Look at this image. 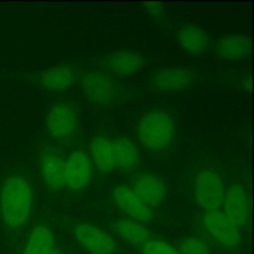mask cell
Returning a JSON list of instances; mask_svg holds the SVG:
<instances>
[{"label": "cell", "instance_id": "obj_8", "mask_svg": "<svg viewBox=\"0 0 254 254\" xmlns=\"http://www.w3.org/2000/svg\"><path fill=\"white\" fill-rule=\"evenodd\" d=\"M112 200L114 205L123 211L126 215L130 216L136 221H151L154 218V212L150 207L145 205L130 188L121 185L117 186L112 191Z\"/></svg>", "mask_w": 254, "mask_h": 254}, {"label": "cell", "instance_id": "obj_21", "mask_svg": "<svg viewBox=\"0 0 254 254\" xmlns=\"http://www.w3.org/2000/svg\"><path fill=\"white\" fill-rule=\"evenodd\" d=\"M54 246V236L46 226H37L32 230L24 254H47Z\"/></svg>", "mask_w": 254, "mask_h": 254}, {"label": "cell", "instance_id": "obj_11", "mask_svg": "<svg viewBox=\"0 0 254 254\" xmlns=\"http://www.w3.org/2000/svg\"><path fill=\"white\" fill-rule=\"evenodd\" d=\"M131 190L148 207H155L160 205L166 196L165 184L154 174L139 175L134 180Z\"/></svg>", "mask_w": 254, "mask_h": 254}, {"label": "cell", "instance_id": "obj_5", "mask_svg": "<svg viewBox=\"0 0 254 254\" xmlns=\"http://www.w3.org/2000/svg\"><path fill=\"white\" fill-rule=\"evenodd\" d=\"M73 235L82 248L92 254H114L117 245L111 236L91 223L79 222L74 226Z\"/></svg>", "mask_w": 254, "mask_h": 254}, {"label": "cell", "instance_id": "obj_16", "mask_svg": "<svg viewBox=\"0 0 254 254\" xmlns=\"http://www.w3.org/2000/svg\"><path fill=\"white\" fill-rule=\"evenodd\" d=\"M76 79L74 69L69 66H55L42 72L41 86L49 92H59L69 88Z\"/></svg>", "mask_w": 254, "mask_h": 254}, {"label": "cell", "instance_id": "obj_18", "mask_svg": "<svg viewBox=\"0 0 254 254\" xmlns=\"http://www.w3.org/2000/svg\"><path fill=\"white\" fill-rule=\"evenodd\" d=\"M178 41L185 51L190 54H202L208 49L210 39L205 30L197 26H185L179 31Z\"/></svg>", "mask_w": 254, "mask_h": 254}, {"label": "cell", "instance_id": "obj_15", "mask_svg": "<svg viewBox=\"0 0 254 254\" xmlns=\"http://www.w3.org/2000/svg\"><path fill=\"white\" fill-rule=\"evenodd\" d=\"M41 173L44 181L51 190H60L64 185V163L55 153L42 154Z\"/></svg>", "mask_w": 254, "mask_h": 254}, {"label": "cell", "instance_id": "obj_23", "mask_svg": "<svg viewBox=\"0 0 254 254\" xmlns=\"http://www.w3.org/2000/svg\"><path fill=\"white\" fill-rule=\"evenodd\" d=\"M143 254H179V252L168 243L150 240L143 246Z\"/></svg>", "mask_w": 254, "mask_h": 254}, {"label": "cell", "instance_id": "obj_6", "mask_svg": "<svg viewBox=\"0 0 254 254\" xmlns=\"http://www.w3.org/2000/svg\"><path fill=\"white\" fill-rule=\"evenodd\" d=\"M46 126L52 136L59 139H67L77 131L78 118L71 107L57 103L52 106L49 111Z\"/></svg>", "mask_w": 254, "mask_h": 254}, {"label": "cell", "instance_id": "obj_1", "mask_svg": "<svg viewBox=\"0 0 254 254\" xmlns=\"http://www.w3.org/2000/svg\"><path fill=\"white\" fill-rule=\"evenodd\" d=\"M31 189L21 176L6 179L0 192V212L5 225L19 228L27 220L31 211Z\"/></svg>", "mask_w": 254, "mask_h": 254}, {"label": "cell", "instance_id": "obj_14", "mask_svg": "<svg viewBox=\"0 0 254 254\" xmlns=\"http://www.w3.org/2000/svg\"><path fill=\"white\" fill-rule=\"evenodd\" d=\"M143 57L134 51H116L108 55L104 61L107 68L116 74H131L143 66Z\"/></svg>", "mask_w": 254, "mask_h": 254}, {"label": "cell", "instance_id": "obj_9", "mask_svg": "<svg viewBox=\"0 0 254 254\" xmlns=\"http://www.w3.org/2000/svg\"><path fill=\"white\" fill-rule=\"evenodd\" d=\"M223 213L226 217L235 223L238 228L245 227L250 218V203L246 191L241 185H232L225 192L223 198Z\"/></svg>", "mask_w": 254, "mask_h": 254}, {"label": "cell", "instance_id": "obj_12", "mask_svg": "<svg viewBox=\"0 0 254 254\" xmlns=\"http://www.w3.org/2000/svg\"><path fill=\"white\" fill-rule=\"evenodd\" d=\"M192 78L190 69L185 67H173L156 72L153 77V83L160 91L174 92L188 88Z\"/></svg>", "mask_w": 254, "mask_h": 254}, {"label": "cell", "instance_id": "obj_13", "mask_svg": "<svg viewBox=\"0 0 254 254\" xmlns=\"http://www.w3.org/2000/svg\"><path fill=\"white\" fill-rule=\"evenodd\" d=\"M250 37L242 34H233L222 37L216 46L218 56L227 61H237V60L245 59L250 54Z\"/></svg>", "mask_w": 254, "mask_h": 254}, {"label": "cell", "instance_id": "obj_19", "mask_svg": "<svg viewBox=\"0 0 254 254\" xmlns=\"http://www.w3.org/2000/svg\"><path fill=\"white\" fill-rule=\"evenodd\" d=\"M113 231L127 242L133 245H145L150 241L151 233L148 228L134 220H119L113 223Z\"/></svg>", "mask_w": 254, "mask_h": 254}, {"label": "cell", "instance_id": "obj_22", "mask_svg": "<svg viewBox=\"0 0 254 254\" xmlns=\"http://www.w3.org/2000/svg\"><path fill=\"white\" fill-rule=\"evenodd\" d=\"M179 254H210V250L200 238L189 237L181 242Z\"/></svg>", "mask_w": 254, "mask_h": 254}, {"label": "cell", "instance_id": "obj_10", "mask_svg": "<svg viewBox=\"0 0 254 254\" xmlns=\"http://www.w3.org/2000/svg\"><path fill=\"white\" fill-rule=\"evenodd\" d=\"M91 164L82 151H73L64 164V185L69 190L78 191L88 184Z\"/></svg>", "mask_w": 254, "mask_h": 254}, {"label": "cell", "instance_id": "obj_2", "mask_svg": "<svg viewBox=\"0 0 254 254\" xmlns=\"http://www.w3.org/2000/svg\"><path fill=\"white\" fill-rule=\"evenodd\" d=\"M175 133V126L166 112L154 109L144 114L136 127L139 141L146 149L159 151L171 143Z\"/></svg>", "mask_w": 254, "mask_h": 254}, {"label": "cell", "instance_id": "obj_7", "mask_svg": "<svg viewBox=\"0 0 254 254\" xmlns=\"http://www.w3.org/2000/svg\"><path fill=\"white\" fill-rule=\"evenodd\" d=\"M81 86L87 98L96 104H111L118 93L116 83L102 73H87L82 77Z\"/></svg>", "mask_w": 254, "mask_h": 254}, {"label": "cell", "instance_id": "obj_3", "mask_svg": "<svg viewBox=\"0 0 254 254\" xmlns=\"http://www.w3.org/2000/svg\"><path fill=\"white\" fill-rule=\"evenodd\" d=\"M196 202L203 210L211 212L221 208L225 198V186L221 176L213 170H203L198 174L193 188Z\"/></svg>", "mask_w": 254, "mask_h": 254}, {"label": "cell", "instance_id": "obj_25", "mask_svg": "<svg viewBox=\"0 0 254 254\" xmlns=\"http://www.w3.org/2000/svg\"><path fill=\"white\" fill-rule=\"evenodd\" d=\"M47 254H61V253H60L59 251H57V250H54V248H52V250L50 251V252L47 253Z\"/></svg>", "mask_w": 254, "mask_h": 254}, {"label": "cell", "instance_id": "obj_24", "mask_svg": "<svg viewBox=\"0 0 254 254\" xmlns=\"http://www.w3.org/2000/svg\"><path fill=\"white\" fill-rule=\"evenodd\" d=\"M145 7L148 9L146 11H148L151 16L155 17V19L164 16L163 6H161L160 4H158V2H148V4H145Z\"/></svg>", "mask_w": 254, "mask_h": 254}, {"label": "cell", "instance_id": "obj_17", "mask_svg": "<svg viewBox=\"0 0 254 254\" xmlns=\"http://www.w3.org/2000/svg\"><path fill=\"white\" fill-rule=\"evenodd\" d=\"M114 169L121 171H130L138 165L139 153L131 140L121 138L113 143Z\"/></svg>", "mask_w": 254, "mask_h": 254}, {"label": "cell", "instance_id": "obj_20", "mask_svg": "<svg viewBox=\"0 0 254 254\" xmlns=\"http://www.w3.org/2000/svg\"><path fill=\"white\" fill-rule=\"evenodd\" d=\"M91 153L97 168L102 174H109L114 169L113 143L106 138H94L91 143Z\"/></svg>", "mask_w": 254, "mask_h": 254}, {"label": "cell", "instance_id": "obj_4", "mask_svg": "<svg viewBox=\"0 0 254 254\" xmlns=\"http://www.w3.org/2000/svg\"><path fill=\"white\" fill-rule=\"evenodd\" d=\"M202 223L206 231L225 247L235 248L242 241L241 230L226 217L222 211L206 212L202 217Z\"/></svg>", "mask_w": 254, "mask_h": 254}]
</instances>
